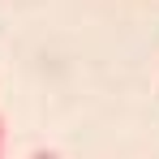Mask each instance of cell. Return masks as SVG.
Returning a JSON list of instances; mask_svg holds the SVG:
<instances>
[{
  "label": "cell",
  "instance_id": "cell-1",
  "mask_svg": "<svg viewBox=\"0 0 159 159\" xmlns=\"http://www.w3.org/2000/svg\"><path fill=\"white\" fill-rule=\"evenodd\" d=\"M0 155H4V116H0Z\"/></svg>",
  "mask_w": 159,
  "mask_h": 159
}]
</instances>
